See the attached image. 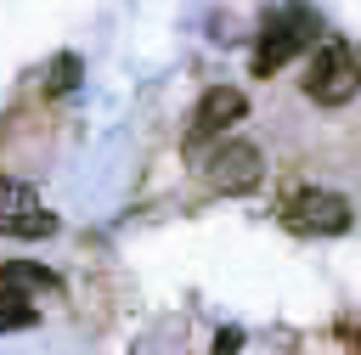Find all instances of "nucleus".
<instances>
[{
  "label": "nucleus",
  "mask_w": 361,
  "mask_h": 355,
  "mask_svg": "<svg viewBox=\"0 0 361 355\" xmlns=\"http://www.w3.org/2000/svg\"><path fill=\"white\" fill-rule=\"evenodd\" d=\"M203 169H209V186H214V192H254L259 175H265V158H259V147H248V141H220Z\"/></svg>",
  "instance_id": "6"
},
{
  "label": "nucleus",
  "mask_w": 361,
  "mask_h": 355,
  "mask_svg": "<svg viewBox=\"0 0 361 355\" xmlns=\"http://www.w3.org/2000/svg\"><path fill=\"white\" fill-rule=\"evenodd\" d=\"M73 79H79V62H73V56H56V73H51V90H68Z\"/></svg>",
  "instance_id": "9"
},
{
  "label": "nucleus",
  "mask_w": 361,
  "mask_h": 355,
  "mask_svg": "<svg viewBox=\"0 0 361 355\" xmlns=\"http://www.w3.org/2000/svg\"><path fill=\"white\" fill-rule=\"evenodd\" d=\"M310 39H316V17H310V11H282L276 23H265V34H259V45H254V73H259V79L282 73Z\"/></svg>",
  "instance_id": "3"
},
{
  "label": "nucleus",
  "mask_w": 361,
  "mask_h": 355,
  "mask_svg": "<svg viewBox=\"0 0 361 355\" xmlns=\"http://www.w3.org/2000/svg\"><path fill=\"white\" fill-rule=\"evenodd\" d=\"M282 225L293 237H338L350 231V197L344 192H327V186H299L282 197Z\"/></svg>",
  "instance_id": "1"
},
{
  "label": "nucleus",
  "mask_w": 361,
  "mask_h": 355,
  "mask_svg": "<svg viewBox=\"0 0 361 355\" xmlns=\"http://www.w3.org/2000/svg\"><path fill=\"white\" fill-rule=\"evenodd\" d=\"M56 231V214L39 203L34 186L23 180H0V237H23V242H39Z\"/></svg>",
  "instance_id": "4"
},
{
  "label": "nucleus",
  "mask_w": 361,
  "mask_h": 355,
  "mask_svg": "<svg viewBox=\"0 0 361 355\" xmlns=\"http://www.w3.org/2000/svg\"><path fill=\"white\" fill-rule=\"evenodd\" d=\"M0 287H17L28 299H39V293H62V276L51 265H39V259H6L0 265Z\"/></svg>",
  "instance_id": "7"
},
{
  "label": "nucleus",
  "mask_w": 361,
  "mask_h": 355,
  "mask_svg": "<svg viewBox=\"0 0 361 355\" xmlns=\"http://www.w3.org/2000/svg\"><path fill=\"white\" fill-rule=\"evenodd\" d=\"M34 299L28 293H17V287H0V332L6 327H34Z\"/></svg>",
  "instance_id": "8"
},
{
  "label": "nucleus",
  "mask_w": 361,
  "mask_h": 355,
  "mask_svg": "<svg viewBox=\"0 0 361 355\" xmlns=\"http://www.w3.org/2000/svg\"><path fill=\"white\" fill-rule=\"evenodd\" d=\"M243 113H248V96H243V90H231V85L209 90V96L197 101L192 124H186V152H203L209 141H220V130L243 124Z\"/></svg>",
  "instance_id": "5"
},
{
  "label": "nucleus",
  "mask_w": 361,
  "mask_h": 355,
  "mask_svg": "<svg viewBox=\"0 0 361 355\" xmlns=\"http://www.w3.org/2000/svg\"><path fill=\"white\" fill-rule=\"evenodd\" d=\"M355 90H361V62H355V51L338 45V39H327V45L310 56V68H305V96L322 101V107H344Z\"/></svg>",
  "instance_id": "2"
}]
</instances>
